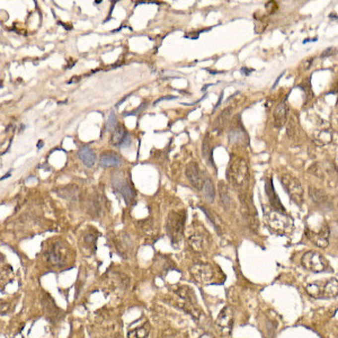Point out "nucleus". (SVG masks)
<instances>
[{"mask_svg":"<svg viewBox=\"0 0 338 338\" xmlns=\"http://www.w3.org/2000/svg\"><path fill=\"white\" fill-rule=\"evenodd\" d=\"M229 183L235 187H243L249 178V167L244 158L236 157L229 162L227 170Z\"/></svg>","mask_w":338,"mask_h":338,"instance_id":"f257e3e1","label":"nucleus"},{"mask_svg":"<svg viewBox=\"0 0 338 338\" xmlns=\"http://www.w3.org/2000/svg\"><path fill=\"white\" fill-rule=\"evenodd\" d=\"M265 218L270 227L276 232L285 233L290 232L293 229V220L285 212H279L274 210V208H270V210L265 211Z\"/></svg>","mask_w":338,"mask_h":338,"instance_id":"f03ea898","label":"nucleus"},{"mask_svg":"<svg viewBox=\"0 0 338 338\" xmlns=\"http://www.w3.org/2000/svg\"><path fill=\"white\" fill-rule=\"evenodd\" d=\"M185 218L186 214L182 212H170L168 215L166 228L173 245H177L182 240L183 233H184Z\"/></svg>","mask_w":338,"mask_h":338,"instance_id":"7ed1b4c3","label":"nucleus"},{"mask_svg":"<svg viewBox=\"0 0 338 338\" xmlns=\"http://www.w3.org/2000/svg\"><path fill=\"white\" fill-rule=\"evenodd\" d=\"M281 183L283 189L289 194L291 201H293L298 205H301L303 203V187L299 179L290 176V175H282Z\"/></svg>","mask_w":338,"mask_h":338,"instance_id":"20e7f679","label":"nucleus"},{"mask_svg":"<svg viewBox=\"0 0 338 338\" xmlns=\"http://www.w3.org/2000/svg\"><path fill=\"white\" fill-rule=\"evenodd\" d=\"M302 266L314 273H320L327 270V262L317 252H307L302 256Z\"/></svg>","mask_w":338,"mask_h":338,"instance_id":"39448f33","label":"nucleus"},{"mask_svg":"<svg viewBox=\"0 0 338 338\" xmlns=\"http://www.w3.org/2000/svg\"><path fill=\"white\" fill-rule=\"evenodd\" d=\"M112 187L116 192H119V193L123 196L125 202H128V203H130L133 200V198L135 196V191L131 189V186L130 184H129V182L127 181V178H125L123 173H121V172L112 174Z\"/></svg>","mask_w":338,"mask_h":338,"instance_id":"423d86ee","label":"nucleus"},{"mask_svg":"<svg viewBox=\"0 0 338 338\" xmlns=\"http://www.w3.org/2000/svg\"><path fill=\"white\" fill-rule=\"evenodd\" d=\"M191 274L200 284H206L213 277V270L208 264H196L191 269Z\"/></svg>","mask_w":338,"mask_h":338,"instance_id":"0eeeda50","label":"nucleus"},{"mask_svg":"<svg viewBox=\"0 0 338 338\" xmlns=\"http://www.w3.org/2000/svg\"><path fill=\"white\" fill-rule=\"evenodd\" d=\"M233 325V312L230 307H225L220 312V315L216 318V327L219 332L223 335L230 334Z\"/></svg>","mask_w":338,"mask_h":338,"instance_id":"6e6552de","label":"nucleus"},{"mask_svg":"<svg viewBox=\"0 0 338 338\" xmlns=\"http://www.w3.org/2000/svg\"><path fill=\"white\" fill-rule=\"evenodd\" d=\"M67 247L61 243V241H58V243L53 244L51 246V248L49 249L48 252V261L51 263L52 265L60 266L64 264L67 260Z\"/></svg>","mask_w":338,"mask_h":338,"instance_id":"1a4fd4ad","label":"nucleus"},{"mask_svg":"<svg viewBox=\"0 0 338 338\" xmlns=\"http://www.w3.org/2000/svg\"><path fill=\"white\" fill-rule=\"evenodd\" d=\"M273 116L275 127L278 129L284 127V124L287 122V118H289V104H287L286 99L282 101L275 107Z\"/></svg>","mask_w":338,"mask_h":338,"instance_id":"9d476101","label":"nucleus"},{"mask_svg":"<svg viewBox=\"0 0 338 338\" xmlns=\"http://www.w3.org/2000/svg\"><path fill=\"white\" fill-rule=\"evenodd\" d=\"M307 236H308L309 239H310L316 246H318V247H320V248H327L328 247V245H329V241H328L329 228L327 227V225H324V227L320 229L319 232L308 230Z\"/></svg>","mask_w":338,"mask_h":338,"instance_id":"9b49d317","label":"nucleus"},{"mask_svg":"<svg viewBox=\"0 0 338 338\" xmlns=\"http://www.w3.org/2000/svg\"><path fill=\"white\" fill-rule=\"evenodd\" d=\"M186 177L194 189L202 190L204 181H203L202 174L201 172H200L199 167L195 164V162H191V164L186 167Z\"/></svg>","mask_w":338,"mask_h":338,"instance_id":"f8f14e48","label":"nucleus"},{"mask_svg":"<svg viewBox=\"0 0 338 338\" xmlns=\"http://www.w3.org/2000/svg\"><path fill=\"white\" fill-rule=\"evenodd\" d=\"M192 293H193V292H192L189 287H181V289L177 291L178 297L182 300L183 308L185 309V311L189 312V314H192V316L194 317L195 314H199V311L194 308L193 294Z\"/></svg>","mask_w":338,"mask_h":338,"instance_id":"ddd939ff","label":"nucleus"},{"mask_svg":"<svg viewBox=\"0 0 338 338\" xmlns=\"http://www.w3.org/2000/svg\"><path fill=\"white\" fill-rule=\"evenodd\" d=\"M312 139H314V142L317 145H319V147H323V145L331 143L333 140L332 129L329 128L328 125L321 127L320 129H318V130L315 131L314 135H312Z\"/></svg>","mask_w":338,"mask_h":338,"instance_id":"4468645a","label":"nucleus"},{"mask_svg":"<svg viewBox=\"0 0 338 338\" xmlns=\"http://www.w3.org/2000/svg\"><path fill=\"white\" fill-rule=\"evenodd\" d=\"M265 191H266L267 198H269V200H270V205H272V207L274 208V210L279 211V212H285V208L283 207V205L281 204V200L278 199L276 192H275V190H274L272 178H270L269 181L266 182Z\"/></svg>","mask_w":338,"mask_h":338,"instance_id":"2eb2a0df","label":"nucleus"},{"mask_svg":"<svg viewBox=\"0 0 338 338\" xmlns=\"http://www.w3.org/2000/svg\"><path fill=\"white\" fill-rule=\"evenodd\" d=\"M218 191H219L221 205H222L225 210H229V208L233 206V202H232L230 193H229L228 186L225 185L223 182H220L218 186Z\"/></svg>","mask_w":338,"mask_h":338,"instance_id":"dca6fc26","label":"nucleus"},{"mask_svg":"<svg viewBox=\"0 0 338 338\" xmlns=\"http://www.w3.org/2000/svg\"><path fill=\"white\" fill-rule=\"evenodd\" d=\"M231 108H225L224 111H222V113L216 118V120L214 121L213 125H212V129H213V132L216 133H220L221 131L223 130L225 125L228 124L229 120H230V116H231Z\"/></svg>","mask_w":338,"mask_h":338,"instance_id":"f3484780","label":"nucleus"},{"mask_svg":"<svg viewBox=\"0 0 338 338\" xmlns=\"http://www.w3.org/2000/svg\"><path fill=\"white\" fill-rule=\"evenodd\" d=\"M78 157L80 158V160L83 162V165L86 167H93L96 162V154L95 152L88 147H82L79 149Z\"/></svg>","mask_w":338,"mask_h":338,"instance_id":"a211bd4d","label":"nucleus"},{"mask_svg":"<svg viewBox=\"0 0 338 338\" xmlns=\"http://www.w3.org/2000/svg\"><path fill=\"white\" fill-rule=\"evenodd\" d=\"M99 162H101L102 167H111V166H120L122 164V160L118 156V154L113 152H105L102 153L101 158H99Z\"/></svg>","mask_w":338,"mask_h":338,"instance_id":"6ab92c4d","label":"nucleus"},{"mask_svg":"<svg viewBox=\"0 0 338 338\" xmlns=\"http://www.w3.org/2000/svg\"><path fill=\"white\" fill-rule=\"evenodd\" d=\"M309 195L312 199L316 204H319V205H325L328 202V196L326 194V192L319 189H316V187H309Z\"/></svg>","mask_w":338,"mask_h":338,"instance_id":"aec40b11","label":"nucleus"},{"mask_svg":"<svg viewBox=\"0 0 338 338\" xmlns=\"http://www.w3.org/2000/svg\"><path fill=\"white\" fill-rule=\"evenodd\" d=\"M338 295V279L331 278L324 284V298L332 299Z\"/></svg>","mask_w":338,"mask_h":338,"instance_id":"412c9836","label":"nucleus"},{"mask_svg":"<svg viewBox=\"0 0 338 338\" xmlns=\"http://www.w3.org/2000/svg\"><path fill=\"white\" fill-rule=\"evenodd\" d=\"M307 293L315 299L324 298V284L319 281L309 283L306 286Z\"/></svg>","mask_w":338,"mask_h":338,"instance_id":"4be33fe9","label":"nucleus"},{"mask_svg":"<svg viewBox=\"0 0 338 338\" xmlns=\"http://www.w3.org/2000/svg\"><path fill=\"white\" fill-rule=\"evenodd\" d=\"M202 193L204 195V198L207 200V202L212 203L214 201V196H215L214 186H213V183H212L210 178L204 179V183H203V186H202Z\"/></svg>","mask_w":338,"mask_h":338,"instance_id":"5701e85b","label":"nucleus"},{"mask_svg":"<svg viewBox=\"0 0 338 338\" xmlns=\"http://www.w3.org/2000/svg\"><path fill=\"white\" fill-rule=\"evenodd\" d=\"M116 247H118V250L120 252L121 255L125 256V258H128L127 256L129 254L131 253V241H130V238L127 237L123 235L121 238H119L118 243H116Z\"/></svg>","mask_w":338,"mask_h":338,"instance_id":"b1692460","label":"nucleus"},{"mask_svg":"<svg viewBox=\"0 0 338 338\" xmlns=\"http://www.w3.org/2000/svg\"><path fill=\"white\" fill-rule=\"evenodd\" d=\"M128 132L125 130V128L122 127V125H118L114 131H113V135H112V144L115 145V147H118V145H122V142L124 140V137L127 136Z\"/></svg>","mask_w":338,"mask_h":338,"instance_id":"393cba45","label":"nucleus"},{"mask_svg":"<svg viewBox=\"0 0 338 338\" xmlns=\"http://www.w3.org/2000/svg\"><path fill=\"white\" fill-rule=\"evenodd\" d=\"M300 129H299V123L297 119L294 118V116H292V118L289 120V123H287V135L291 140H295L300 135Z\"/></svg>","mask_w":338,"mask_h":338,"instance_id":"a878e982","label":"nucleus"},{"mask_svg":"<svg viewBox=\"0 0 338 338\" xmlns=\"http://www.w3.org/2000/svg\"><path fill=\"white\" fill-rule=\"evenodd\" d=\"M150 333V325L149 323H144L143 326H141L140 328L133 329L130 333H129V338H145Z\"/></svg>","mask_w":338,"mask_h":338,"instance_id":"bb28decb","label":"nucleus"},{"mask_svg":"<svg viewBox=\"0 0 338 338\" xmlns=\"http://www.w3.org/2000/svg\"><path fill=\"white\" fill-rule=\"evenodd\" d=\"M202 156H203V159L205 160L208 165L213 167V159H212V150L210 147V142H208V139L207 136L204 139L203 141V144H202Z\"/></svg>","mask_w":338,"mask_h":338,"instance_id":"cd10ccee","label":"nucleus"},{"mask_svg":"<svg viewBox=\"0 0 338 338\" xmlns=\"http://www.w3.org/2000/svg\"><path fill=\"white\" fill-rule=\"evenodd\" d=\"M189 243L191 247L193 248L195 252H202L204 249V238L200 235L192 236L189 239Z\"/></svg>","mask_w":338,"mask_h":338,"instance_id":"c85d7f7f","label":"nucleus"},{"mask_svg":"<svg viewBox=\"0 0 338 338\" xmlns=\"http://www.w3.org/2000/svg\"><path fill=\"white\" fill-rule=\"evenodd\" d=\"M116 127H118V120H116V115L115 113H111L110 116H108V120H107V123H106V127L105 129L107 131H114Z\"/></svg>","mask_w":338,"mask_h":338,"instance_id":"c756f323","label":"nucleus"},{"mask_svg":"<svg viewBox=\"0 0 338 338\" xmlns=\"http://www.w3.org/2000/svg\"><path fill=\"white\" fill-rule=\"evenodd\" d=\"M312 61H314V59H312V58H309V59L304 60V61L302 62V67L304 68V70H308L309 68H310V66H311V64H312Z\"/></svg>","mask_w":338,"mask_h":338,"instance_id":"7c9ffc66","label":"nucleus"},{"mask_svg":"<svg viewBox=\"0 0 338 338\" xmlns=\"http://www.w3.org/2000/svg\"><path fill=\"white\" fill-rule=\"evenodd\" d=\"M130 143H131V136H130V135H129V133H128L127 136L124 137V140H123V142H122V145H121V147H128V145L130 144Z\"/></svg>","mask_w":338,"mask_h":338,"instance_id":"2f4dec72","label":"nucleus"},{"mask_svg":"<svg viewBox=\"0 0 338 338\" xmlns=\"http://www.w3.org/2000/svg\"><path fill=\"white\" fill-rule=\"evenodd\" d=\"M176 97L175 96H165V97H161L159 99H157L156 102H154V105H157L158 103H160L161 101H170V99H175Z\"/></svg>","mask_w":338,"mask_h":338,"instance_id":"473e14b6","label":"nucleus"},{"mask_svg":"<svg viewBox=\"0 0 338 338\" xmlns=\"http://www.w3.org/2000/svg\"><path fill=\"white\" fill-rule=\"evenodd\" d=\"M335 53H336V50L335 49H333V48L332 49H327L326 51L323 53V56H321V57L325 58L326 56H334V54H335Z\"/></svg>","mask_w":338,"mask_h":338,"instance_id":"72a5a7b5","label":"nucleus"},{"mask_svg":"<svg viewBox=\"0 0 338 338\" xmlns=\"http://www.w3.org/2000/svg\"><path fill=\"white\" fill-rule=\"evenodd\" d=\"M200 338H215V337L210 335V334H203V335L200 337Z\"/></svg>","mask_w":338,"mask_h":338,"instance_id":"f704fd0d","label":"nucleus"},{"mask_svg":"<svg viewBox=\"0 0 338 338\" xmlns=\"http://www.w3.org/2000/svg\"><path fill=\"white\" fill-rule=\"evenodd\" d=\"M41 147H43V141H39V143H37V148Z\"/></svg>","mask_w":338,"mask_h":338,"instance_id":"c9c22d12","label":"nucleus"},{"mask_svg":"<svg viewBox=\"0 0 338 338\" xmlns=\"http://www.w3.org/2000/svg\"><path fill=\"white\" fill-rule=\"evenodd\" d=\"M10 176V173H8V174H6L5 175V176H3L1 179H5V178H8V177H9Z\"/></svg>","mask_w":338,"mask_h":338,"instance_id":"e433bc0d","label":"nucleus"},{"mask_svg":"<svg viewBox=\"0 0 338 338\" xmlns=\"http://www.w3.org/2000/svg\"><path fill=\"white\" fill-rule=\"evenodd\" d=\"M102 1H101V0H97V1H95L94 3H96V5H98V3H101Z\"/></svg>","mask_w":338,"mask_h":338,"instance_id":"4c0bfd02","label":"nucleus"}]
</instances>
